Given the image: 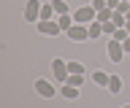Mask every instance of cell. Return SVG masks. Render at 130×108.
<instances>
[{"label": "cell", "instance_id": "cell-1", "mask_svg": "<svg viewBox=\"0 0 130 108\" xmlns=\"http://www.w3.org/2000/svg\"><path fill=\"white\" fill-rule=\"evenodd\" d=\"M41 0H27L24 6V22H41Z\"/></svg>", "mask_w": 130, "mask_h": 108}, {"label": "cell", "instance_id": "cell-2", "mask_svg": "<svg viewBox=\"0 0 130 108\" xmlns=\"http://www.w3.org/2000/svg\"><path fill=\"white\" fill-rule=\"evenodd\" d=\"M73 19H76L79 25H89V22H95V19H98V11L92 8V6H84V8H79L76 14H73Z\"/></svg>", "mask_w": 130, "mask_h": 108}, {"label": "cell", "instance_id": "cell-3", "mask_svg": "<svg viewBox=\"0 0 130 108\" xmlns=\"http://www.w3.org/2000/svg\"><path fill=\"white\" fill-rule=\"evenodd\" d=\"M52 70H54V78H57L60 84H65V81H68V76H71L65 59H54V62H52Z\"/></svg>", "mask_w": 130, "mask_h": 108}, {"label": "cell", "instance_id": "cell-4", "mask_svg": "<svg viewBox=\"0 0 130 108\" xmlns=\"http://www.w3.org/2000/svg\"><path fill=\"white\" fill-rule=\"evenodd\" d=\"M68 38H71V41H87V38H89V27L76 22V25L68 30Z\"/></svg>", "mask_w": 130, "mask_h": 108}, {"label": "cell", "instance_id": "cell-5", "mask_svg": "<svg viewBox=\"0 0 130 108\" xmlns=\"http://www.w3.org/2000/svg\"><path fill=\"white\" fill-rule=\"evenodd\" d=\"M106 51H108V59H111V62H119V59L125 57V49H122V43H119V41H114V38L108 41V49H106Z\"/></svg>", "mask_w": 130, "mask_h": 108}, {"label": "cell", "instance_id": "cell-6", "mask_svg": "<svg viewBox=\"0 0 130 108\" xmlns=\"http://www.w3.org/2000/svg\"><path fill=\"white\" fill-rule=\"evenodd\" d=\"M38 33L41 35H60V33H62V27L49 19V22H38Z\"/></svg>", "mask_w": 130, "mask_h": 108}, {"label": "cell", "instance_id": "cell-7", "mask_svg": "<svg viewBox=\"0 0 130 108\" xmlns=\"http://www.w3.org/2000/svg\"><path fill=\"white\" fill-rule=\"evenodd\" d=\"M35 92H38L41 97H54V87H52L46 78H38V81H35Z\"/></svg>", "mask_w": 130, "mask_h": 108}, {"label": "cell", "instance_id": "cell-8", "mask_svg": "<svg viewBox=\"0 0 130 108\" xmlns=\"http://www.w3.org/2000/svg\"><path fill=\"white\" fill-rule=\"evenodd\" d=\"M54 14H57V11H54V6H52V3H43V6H41V22H49Z\"/></svg>", "mask_w": 130, "mask_h": 108}, {"label": "cell", "instance_id": "cell-9", "mask_svg": "<svg viewBox=\"0 0 130 108\" xmlns=\"http://www.w3.org/2000/svg\"><path fill=\"white\" fill-rule=\"evenodd\" d=\"M57 25L62 27L65 33H68V30H71V27L76 25V19H73V16H68V14H60V19H57Z\"/></svg>", "mask_w": 130, "mask_h": 108}, {"label": "cell", "instance_id": "cell-10", "mask_svg": "<svg viewBox=\"0 0 130 108\" xmlns=\"http://www.w3.org/2000/svg\"><path fill=\"white\" fill-rule=\"evenodd\" d=\"M60 92H62V97H65V100H76V97H79V87H71V84H65Z\"/></svg>", "mask_w": 130, "mask_h": 108}, {"label": "cell", "instance_id": "cell-11", "mask_svg": "<svg viewBox=\"0 0 130 108\" xmlns=\"http://www.w3.org/2000/svg\"><path fill=\"white\" fill-rule=\"evenodd\" d=\"M108 92H111V95H119L122 92V78L119 76H111V78H108Z\"/></svg>", "mask_w": 130, "mask_h": 108}, {"label": "cell", "instance_id": "cell-12", "mask_svg": "<svg viewBox=\"0 0 130 108\" xmlns=\"http://www.w3.org/2000/svg\"><path fill=\"white\" fill-rule=\"evenodd\" d=\"M108 78H111V76H106L103 70H95V73H92V81H95L98 87H108Z\"/></svg>", "mask_w": 130, "mask_h": 108}, {"label": "cell", "instance_id": "cell-13", "mask_svg": "<svg viewBox=\"0 0 130 108\" xmlns=\"http://www.w3.org/2000/svg\"><path fill=\"white\" fill-rule=\"evenodd\" d=\"M89 38H98V35L103 33V25H100V22H89Z\"/></svg>", "mask_w": 130, "mask_h": 108}, {"label": "cell", "instance_id": "cell-14", "mask_svg": "<svg viewBox=\"0 0 130 108\" xmlns=\"http://www.w3.org/2000/svg\"><path fill=\"white\" fill-rule=\"evenodd\" d=\"M111 38H114V41H119V43H122V41H127V38H130V33L125 30V27H117V33H114Z\"/></svg>", "mask_w": 130, "mask_h": 108}, {"label": "cell", "instance_id": "cell-15", "mask_svg": "<svg viewBox=\"0 0 130 108\" xmlns=\"http://www.w3.org/2000/svg\"><path fill=\"white\" fill-rule=\"evenodd\" d=\"M65 84H71V87H81V84H84V76H79V73H71Z\"/></svg>", "mask_w": 130, "mask_h": 108}, {"label": "cell", "instance_id": "cell-16", "mask_svg": "<svg viewBox=\"0 0 130 108\" xmlns=\"http://www.w3.org/2000/svg\"><path fill=\"white\" fill-rule=\"evenodd\" d=\"M52 6H54L57 14H68V3L65 0H52Z\"/></svg>", "mask_w": 130, "mask_h": 108}, {"label": "cell", "instance_id": "cell-17", "mask_svg": "<svg viewBox=\"0 0 130 108\" xmlns=\"http://www.w3.org/2000/svg\"><path fill=\"white\" fill-rule=\"evenodd\" d=\"M68 70H71V73L84 76V65H81V62H76V59H73V62H68Z\"/></svg>", "mask_w": 130, "mask_h": 108}, {"label": "cell", "instance_id": "cell-18", "mask_svg": "<svg viewBox=\"0 0 130 108\" xmlns=\"http://www.w3.org/2000/svg\"><path fill=\"white\" fill-rule=\"evenodd\" d=\"M103 33L106 35H114V33H117V25H114V22H103Z\"/></svg>", "mask_w": 130, "mask_h": 108}, {"label": "cell", "instance_id": "cell-19", "mask_svg": "<svg viewBox=\"0 0 130 108\" xmlns=\"http://www.w3.org/2000/svg\"><path fill=\"white\" fill-rule=\"evenodd\" d=\"M92 8H95V11H103V8H108V6H106V0H92Z\"/></svg>", "mask_w": 130, "mask_h": 108}, {"label": "cell", "instance_id": "cell-20", "mask_svg": "<svg viewBox=\"0 0 130 108\" xmlns=\"http://www.w3.org/2000/svg\"><path fill=\"white\" fill-rule=\"evenodd\" d=\"M119 3H122V0H106V6H108V8H114V11H117V6H119Z\"/></svg>", "mask_w": 130, "mask_h": 108}, {"label": "cell", "instance_id": "cell-21", "mask_svg": "<svg viewBox=\"0 0 130 108\" xmlns=\"http://www.w3.org/2000/svg\"><path fill=\"white\" fill-rule=\"evenodd\" d=\"M122 49H125V51H130V38H127V41H122Z\"/></svg>", "mask_w": 130, "mask_h": 108}, {"label": "cell", "instance_id": "cell-22", "mask_svg": "<svg viewBox=\"0 0 130 108\" xmlns=\"http://www.w3.org/2000/svg\"><path fill=\"white\" fill-rule=\"evenodd\" d=\"M125 30H127V33H130V22H127V25H125Z\"/></svg>", "mask_w": 130, "mask_h": 108}, {"label": "cell", "instance_id": "cell-23", "mask_svg": "<svg viewBox=\"0 0 130 108\" xmlns=\"http://www.w3.org/2000/svg\"><path fill=\"white\" fill-rule=\"evenodd\" d=\"M122 108H130V105H122Z\"/></svg>", "mask_w": 130, "mask_h": 108}, {"label": "cell", "instance_id": "cell-24", "mask_svg": "<svg viewBox=\"0 0 130 108\" xmlns=\"http://www.w3.org/2000/svg\"><path fill=\"white\" fill-rule=\"evenodd\" d=\"M127 3H130V0H127Z\"/></svg>", "mask_w": 130, "mask_h": 108}]
</instances>
